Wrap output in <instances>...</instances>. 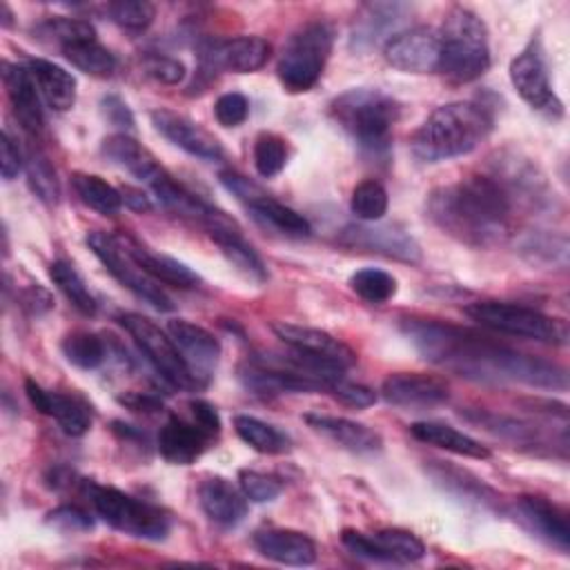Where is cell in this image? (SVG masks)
Instances as JSON below:
<instances>
[{
    "mask_svg": "<svg viewBox=\"0 0 570 570\" xmlns=\"http://www.w3.org/2000/svg\"><path fill=\"white\" fill-rule=\"evenodd\" d=\"M87 245L94 252V256L105 265V269L129 292H134L140 301L147 305L156 307L158 312H171L174 303L167 296V292L151 278L147 276L134 258L127 254L118 236L105 234V232H89L87 234Z\"/></svg>",
    "mask_w": 570,
    "mask_h": 570,
    "instance_id": "cell-10",
    "label": "cell"
},
{
    "mask_svg": "<svg viewBox=\"0 0 570 570\" xmlns=\"http://www.w3.org/2000/svg\"><path fill=\"white\" fill-rule=\"evenodd\" d=\"M40 36H49L60 49L82 40H96V29L80 18H53L38 27Z\"/></svg>",
    "mask_w": 570,
    "mask_h": 570,
    "instance_id": "cell-45",
    "label": "cell"
},
{
    "mask_svg": "<svg viewBox=\"0 0 570 570\" xmlns=\"http://www.w3.org/2000/svg\"><path fill=\"white\" fill-rule=\"evenodd\" d=\"M120 325L129 332L138 350L151 363V367L163 376L165 383L178 390H196L200 387L198 379L194 376L189 363L185 361L183 352L174 343L169 334H165L154 321L142 314L125 312L118 316Z\"/></svg>",
    "mask_w": 570,
    "mask_h": 570,
    "instance_id": "cell-9",
    "label": "cell"
},
{
    "mask_svg": "<svg viewBox=\"0 0 570 570\" xmlns=\"http://www.w3.org/2000/svg\"><path fill=\"white\" fill-rule=\"evenodd\" d=\"M0 167H2L4 180H13L24 167V156L20 151V145L13 140V136L7 129L2 131V140H0Z\"/></svg>",
    "mask_w": 570,
    "mask_h": 570,
    "instance_id": "cell-53",
    "label": "cell"
},
{
    "mask_svg": "<svg viewBox=\"0 0 570 570\" xmlns=\"http://www.w3.org/2000/svg\"><path fill=\"white\" fill-rule=\"evenodd\" d=\"M305 423L316 432L332 439L347 452L354 454H374L381 450L383 439L372 428L356 423L345 416H330V414H305Z\"/></svg>",
    "mask_w": 570,
    "mask_h": 570,
    "instance_id": "cell-27",
    "label": "cell"
},
{
    "mask_svg": "<svg viewBox=\"0 0 570 570\" xmlns=\"http://www.w3.org/2000/svg\"><path fill=\"white\" fill-rule=\"evenodd\" d=\"M22 305L31 312V314H40V312H47L53 307V301L49 296L47 289L38 287V285H31L22 292Z\"/></svg>",
    "mask_w": 570,
    "mask_h": 570,
    "instance_id": "cell-55",
    "label": "cell"
},
{
    "mask_svg": "<svg viewBox=\"0 0 570 570\" xmlns=\"http://www.w3.org/2000/svg\"><path fill=\"white\" fill-rule=\"evenodd\" d=\"M212 441L194 421H185L171 414L158 432V452L167 463L189 465L194 463Z\"/></svg>",
    "mask_w": 570,
    "mask_h": 570,
    "instance_id": "cell-24",
    "label": "cell"
},
{
    "mask_svg": "<svg viewBox=\"0 0 570 570\" xmlns=\"http://www.w3.org/2000/svg\"><path fill=\"white\" fill-rule=\"evenodd\" d=\"M120 194H122V205H127L136 212H149L151 209V200L145 191L134 189V187H122Z\"/></svg>",
    "mask_w": 570,
    "mask_h": 570,
    "instance_id": "cell-57",
    "label": "cell"
},
{
    "mask_svg": "<svg viewBox=\"0 0 570 570\" xmlns=\"http://www.w3.org/2000/svg\"><path fill=\"white\" fill-rule=\"evenodd\" d=\"M254 548L265 559L283 566H312L316 561L314 541L298 530H285V528L261 530L254 537Z\"/></svg>",
    "mask_w": 570,
    "mask_h": 570,
    "instance_id": "cell-26",
    "label": "cell"
},
{
    "mask_svg": "<svg viewBox=\"0 0 570 570\" xmlns=\"http://www.w3.org/2000/svg\"><path fill=\"white\" fill-rule=\"evenodd\" d=\"M109 18L129 31L147 29L156 18V7L147 0H116L107 4Z\"/></svg>",
    "mask_w": 570,
    "mask_h": 570,
    "instance_id": "cell-44",
    "label": "cell"
},
{
    "mask_svg": "<svg viewBox=\"0 0 570 570\" xmlns=\"http://www.w3.org/2000/svg\"><path fill=\"white\" fill-rule=\"evenodd\" d=\"M234 430L252 450L261 454H283L289 450V439L278 428L256 416H249V414L234 416Z\"/></svg>",
    "mask_w": 570,
    "mask_h": 570,
    "instance_id": "cell-34",
    "label": "cell"
},
{
    "mask_svg": "<svg viewBox=\"0 0 570 570\" xmlns=\"http://www.w3.org/2000/svg\"><path fill=\"white\" fill-rule=\"evenodd\" d=\"M49 276L53 281V285L67 296V301L85 316H94L96 314V298L89 292V287L85 285L82 276L76 272V267L67 261H53L49 265Z\"/></svg>",
    "mask_w": 570,
    "mask_h": 570,
    "instance_id": "cell-37",
    "label": "cell"
},
{
    "mask_svg": "<svg viewBox=\"0 0 570 570\" xmlns=\"http://www.w3.org/2000/svg\"><path fill=\"white\" fill-rule=\"evenodd\" d=\"M2 27H11V11H9V7L2 2Z\"/></svg>",
    "mask_w": 570,
    "mask_h": 570,
    "instance_id": "cell-58",
    "label": "cell"
},
{
    "mask_svg": "<svg viewBox=\"0 0 570 570\" xmlns=\"http://www.w3.org/2000/svg\"><path fill=\"white\" fill-rule=\"evenodd\" d=\"M214 116L223 127H238L249 116V100L238 91H227L216 98Z\"/></svg>",
    "mask_w": 570,
    "mask_h": 570,
    "instance_id": "cell-48",
    "label": "cell"
},
{
    "mask_svg": "<svg viewBox=\"0 0 570 570\" xmlns=\"http://www.w3.org/2000/svg\"><path fill=\"white\" fill-rule=\"evenodd\" d=\"M407 7L401 2H372L365 4L354 18L352 27V45L356 47H370L379 42L381 36H385L394 24L401 22Z\"/></svg>",
    "mask_w": 570,
    "mask_h": 570,
    "instance_id": "cell-33",
    "label": "cell"
},
{
    "mask_svg": "<svg viewBox=\"0 0 570 570\" xmlns=\"http://www.w3.org/2000/svg\"><path fill=\"white\" fill-rule=\"evenodd\" d=\"M38 91L42 94L45 102L53 111H69L76 102V78L62 69L60 65L45 60V58H31L27 65Z\"/></svg>",
    "mask_w": 570,
    "mask_h": 570,
    "instance_id": "cell-30",
    "label": "cell"
},
{
    "mask_svg": "<svg viewBox=\"0 0 570 570\" xmlns=\"http://www.w3.org/2000/svg\"><path fill=\"white\" fill-rule=\"evenodd\" d=\"M512 517L519 521L530 534L568 554L570 550V525L566 512H561L554 503L543 497L525 494L519 497L512 505Z\"/></svg>",
    "mask_w": 570,
    "mask_h": 570,
    "instance_id": "cell-15",
    "label": "cell"
},
{
    "mask_svg": "<svg viewBox=\"0 0 570 570\" xmlns=\"http://www.w3.org/2000/svg\"><path fill=\"white\" fill-rule=\"evenodd\" d=\"M60 347L65 358L80 370H96L107 358V347L102 338L94 332H82V330L71 332L62 338Z\"/></svg>",
    "mask_w": 570,
    "mask_h": 570,
    "instance_id": "cell-38",
    "label": "cell"
},
{
    "mask_svg": "<svg viewBox=\"0 0 570 570\" xmlns=\"http://www.w3.org/2000/svg\"><path fill=\"white\" fill-rule=\"evenodd\" d=\"M465 314L479 325L503 332V334L523 336V338L552 343V345L568 343V325L563 318L548 316L525 305L503 303V301H476L465 305Z\"/></svg>",
    "mask_w": 570,
    "mask_h": 570,
    "instance_id": "cell-8",
    "label": "cell"
},
{
    "mask_svg": "<svg viewBox=\"0 0 570 570\" xmlns=\"http://www.w3.org/2000/svg\"><path fill=\"white\" fill-rule=\"evenodd\" d=\"M24 167H27V180L31 191L45 203V205H56L60 196V185L56 178V169L51 167L49 158L40 149H29L24 156Z\"/></svg>",
    "mask_w": 570,
    "mask_h": 570,
    "instance_id": "cell-39",
    "label": "cell"
},
{
    "mask_svg": "<svg viewBox=\"0 0 570 570\" xmlns=\"http://www.w3.org/2000/svg\"><path fill=\"white\" fill-rule=\"evenodd\" d=\"M350 287L363 301L379 305L390 301L396 294V278L385 269L365 267L350 276Z\"/></svg>",
    "mask_w": 570,
    "mask_h": 570,
    "instance_id": "cell-42",
    "label": "cell"
},
{
    "mask_svg": "<svg viewBox=\"0 0 570 570\" xmlns=\"http://www.w3.org/2000/svg\"><path fill=\"white\" fill-rule=\"evenodd\" d=\"M272 332L285 343L289 345V350L309 354V356H318V358H327L334 361L338 365H343L345 370L350 365L356 363V352L345 345L343 341L334 338L330 332L318 330V327H307V325H298V323H285V321H274L272 323Z\"/></svg>",
    "mask_w": 570,
    "mask_h": 570,
    "instance_id": "cell-19",
    "label": "cell"
},
{
    "mask_svg": "<svg viewBox=\"0 0 570 570\" xmlns=\"http://www.w3.org/2000/svg\"><path fill=\"white\" fill-rule=\"evenodd\" d=\"M240 383L258 396H276V394H289V392H318L323 390L321 383L301 376L292 370L278 367L274 363L254 358L252 363H245L238 367Z\"/></svg>",
    "mask_w": 570,
    "mask_h": 570,
    "instance_id": "cell-21",
    "label": "cell"
},
{
    "mask_svg": "<svg viewBox=\"0 0 570 570\" xmlns=\"http://www.w3.org/2000/svg\"><path fill=\"white\" fill-rule=\"evenodd\" d=\"M24 392H27L31 405L38 412L53 416L65 434L82 436L91 428V414L80 399L60 394V392H49V390L40 387L33 379L24 381Z\"/></svg>",
    "mask_w": 570,
    "mask_h": 570,
    "instance_id": "cell-22",
    "label": "cell"
},
{
    "mask_svg": "<svg viewBox=\"0 0 570 570\" xmlns=\"http://www.w3.org/2000/svg\"><path fill=\"white\" fill-rule=\"evenodd\" d=\"M151 125L160 136H165L169 142L187 151L189 156L203 158V160H220L223 147L220 142L200 125H196L191 118L176 114L171 109H154Z\"/></svg>",
    "mask_w": 570,
    "mask_h": 570,
    "instance_id": "cell-18",
    "label": "cell"
},
{
    "mask_svg": "<svg viewBox=\"0 0 570 570\" xmlns=\"http://www.w3.org/2000/svg\"><path fill=\"white\" fill-rule=\"evenodd\" d=\"M167 332L174 338V343L178 345V350L183 352V356L189 363L198 383L205 385L209 381L212 370L216 367V361L220 354V345H218L216 336L209 330H205L196 323H189L185 318L169 321Z\"/></svg>",
    "mask_w": 570,
    "mask_h": 570,
    "instance_id": "cell-20",
    "label": "cell"
},
{
    "mask_svg": "<svg viewBox=\"0 0 570 570\" xmlns=\"http://www.w3.org/2000/svg\"><path fill=\"white\" fill-rule=\"evenodd\" d=\"M62 56L73 65L78 67L80 71L89 73V76H98V78H107L114 73L116 69V56L102 47L96 40H82V42H73V45H67L60 49Z\"/></svg>",
    "mask_w": 570,
    "mask_h": 570,
    "instance_id": "cell-36",
    "label": "cell"
},
{
    "mask_svg": "<svg viewBox=\"0 0 570 570\" xmlns=\"http://www.w3.org/2000/svg\"><path fill=\"white\" fill-rule=\"evenodd\" d=\"M85 492L96 510V514L111 525L114 530L147 539V541H163L171 530V519L156 505L140 501L131 494H125L111 485L85 483Z\"/></svg>",
    "mask_w": 570,
    "mask_h": 570,
    "instance_id": "cell-7",
    "label": "cell"
},
{
    "mask_svg": "<svg viewBox=\"0 0 570 570\" xmlns=\"http://www.w3.org/2000/svg\"><path fill=\"white\" fill-rule=\"evenodd\" d=\"M330 111L361 149L381 154L390 147L392 129L401 116V105L381 89L358 87L336 96Z\"/></svg>",
    "mask_w": 570,
    "mask_h": 570,
    "instance_id": "cell-4",
    "label": "cell"
},
{
    "mask_svg": "<svg viewBox=\"0 0 570 570\" xmlns=\"http://www.w3.org/2000/svg\"><path fill=\"white\" fill-rule=\"evenodd\" d=\"M218 178H220L223 187L227 191H232L238 200H243L245 207L254 214V218L261 220L263 225H269L272 229H276L285 236H292V238H307L312 234V225L303 214H298L296 209L276 200L274 196L265 194L249 178H245L236 171H220Z\"/></svg>",
    "mask_w": 570,
    "mask_h": 570,
    "instance_id": "cell-11",
    "label": "cell"
},
{
    "mask_svg": "<svg viewBox=\"0 0 570 570\" xmlns=\"http://www.w3.org/2000/svg\"><path fill=\"white\" fill-rule=\"evenodd\" d=\"M341 541L358 559L374 561V563H392L387 552L374 541L372 534H363V532H356V530H343Z\"/></svg>",
    "mask_w": 570,
    "mask_h": 570,
    "instance_id": "cell-49",
    "label": "cell"
},
{
    "mask_svg": "<svg viewBox=\"0 0 570 570\" xmlns=\"http://www.w3.org/2000/svg\"><path fill=\"white\" fill-rule=\"evenodd\" d=\"M327 392H332L341 403H345L350 407H356V410L370 407L379 399V394L372 387L361 385V383H352V381H345V379H338V381L330 383Z\"/></svg>",
    "mask_w": 570,
    "mask_h": 570,
    "instance_id": "cell-51",
    "label": "cell"
},
{
    "mask_svg": "<svg viewBox=\"0 0 570 570\" xmlns=\"http://www.w3.org/2000/svg\"><path fill=\"white\" fill-rule=\"evenodd\" d=\"M212 240L218 245L220 254L232 263V267H236L245 278L254 281V283H265L267 281V269L265 263L261 261V256L254 252V247L243 238L240 229L236 227V223H227L214 229H207Z\"/></svg>",
    "mask_w": 570,
    "mask_h": 570,
    "instance_id": "cell-31",
    "label": "cell"
},
{
    "mask_svg": "<svg viewBox=\"0 0 570 570\" xmlns=\"http://www.w3.org/2000/svg\"><path fill=\"white\" fill-rule=\"evenodd\" d=\"M238 488L243 490L247 501H254V503L274 501L283 490V485L276 476L263 474L258 470H247V468H243L238 472Z\"/></svg>",
    "mask_w": 570,
    "mask_h": 570,
    "instance_id": "cell-46",
    "label": "cell"
},
{
    "mask_svg": "<svg viewBox=\"0 0 570 570\" xmlns=\"http://www.w3.org/2000/svg\"><path fill=\"white\" fill-rule=\"evenodd\" d=\"M383 56L399 71L434 73L441 62L439 31L423 24L396 31L385 40Z\"/></svg>",
    "mask_w": 570,
    "mask_h": 570,
    "instance_id": "cell-12",
    "label": "cell"
},
{
    "mask_svg": "<svg viewBox=\"0 0 570 570\" xmlns=\"http://www.w3.org/2000/svg\"><path fill=\"white\" fill-rule=\"evenodd\" d=\"M73 189L78 194V198L94 212L102 214V216H111L122 207V194L120 189H116L114 185H109L107 180H102L96 174H73L71 176Z\"/></svg>",
    "mask_w": 570,
    "mask_h": 570,
    "instance_id": "cell-35",
    "label": "cell"
},
{
    "mask_svg": "<svg viewBox=\"0 0 570 570\" xmlns=\"http://www.w3.org/2000/svg\"><path fill=\"white\" fill-rule=\"evenodd\" d=\"M350 209L363 223L381 220L385 216V212H387V191H385V187L379 180H374V178L361 180L352 189Z\"/></svg>",
    "mask_w": 570,
    "mask_h": 570,
    "instance_id": "cell-40",
    "label": "cell"
},
{
    "mask_svg": "<svg viewBox=\"0 0 570 570\" xmlns=\"http://www.w3.org/2000/svg\"><path fill=\"white\" fill-rule=\"evenodd\" d=\"M118 401L122 405H127L129 410H134V412H158V410H163V403L156 396H151V394L129 392V394L118 396Z\"/></svg>",
    "mask_w": 570,
    "mask_h": 570,
    "instance_id": "cell-56",
    "label": "cell"
},
{
    "mask_svg": "<svg viewBox=\"0 0 570 570\" xmlns=\"http://www.w3.org/2000/svg\"><path fill=\"white\" fill-rule=\"evenodd\" d=\"M100 111H102V116H105V120H107L109 125H114V127L120 129V134L134 131V125H136L134 114H131V109L127 107V102H125L120 96H116V94L105 96V98L100 100Z\"/></svg>",
    "mask_w": 570,
    "mask_h": 570,
    "instance_id": "cell-52",
    "label": "cell"
},
{
    "mask_svg": "<svg viewBox=\"0 0 570 570\" xmlns=\"http://www.w3.org/2000/svg\"><path fill=\"white\" fill-rule=\"evenodd\" d=\"M45 521H47V525L56 528L58 532H67V534L89 532L94 528L91 514L78 505H58L51 512H47Z\"/></svg>",
    "mask_w": 570,
    "mask_h": 570,
    "instance_id": "cell-47",
    "label": "cell"
},
{
    "mask_svg": "<svg viewBox=\"0 0 570 570\" xmlns=\"http://www.w3.org/2000/svg\"><path fill=\"white\" fill-rule=\"evenodd\" d=\"M514 191L499 174H472L428 196V216L454 240L497 247L512 236Z\"/></svg>",
    "mask_w": 570,
    "mask_h": 570,
    "instance_id": "cell-2",
    "label": "cell"
},
{
    "mask_svg": "<svg viewBox=\"0 0 570 570\" xmlns=\"http://www.w3.org/2000/svg\"><path fill=\"white\" fill-rule=\"evenodd\" d=\"M102 154L118 167L127 169L131 176H136L147 187L156 183L165 169L156 163V158L129 134H111L102 140Z\"/></svg>",
    "mask_w": 570,
    "mask_h": 570,
    "instance_id": "cell-29",
    "label": "cell"
},
{
    "mask_svg": "<svg viewBox=\"0 0 570 570\" xmlns=\"http://www.w3.org/2000/svg\"><path fill=\"white\" fill-rule=\"evenodd\" d=\"M272 53V47L261 36H238L229 40H214L200 51L203 71L252 73L261 69Z\"/></svg>",
    "mask_w": 570,
    "mask_h": 570,
    "instance_id": "cell-14",
    "label": "cell"
},
{
    "mask_svg": "<svg viewBox=\"0 0 570 570\" xmlns=\"http://www.w3.org/2000/svg\"><path fill=\"white\" fill-rule=\"evenodd\" d=\"M203 512L220 528L238 525L247 514V497L223 476H209L198 488Z\"/></svg>",
    "mask_w": 570,
    "mask_h": 570,
    "instance_id": "cell-25",
    "label": "cell"
},
{
    "mask_svg": "<svg viewBox=\"0 0 570 570\" xmlns=\"http://www.w3.org/2000/svg\"><path fill=\"white\" fill-rule=\"evenodd\" d=\"M285 163H287V142L272 131L258 134L254 140V167L258 176L272 178L281 174Z\"/></svg>",
    "mask_w": 570,
    "mask_h": 570,
    "instance_id": "cell-43",
    "label": "cell"
},
{
    "mask_svg": "<svg viewBox=\"0 0 570 570\" xmlns=\"http://www.w3.org/2000/svg\"><path fill=\"white\" fill-rule=\"evenodd\" d=\"M381 396L396 407L428 410L441 405L450 399L448 383L419 372H396L390 374L381 385Z\"/></svg>",
    "mask_w": 570,
    "mask_h": 570,
    "instance_id": "cell-17",
    "label": "cell"
},
{
    "mask_svg": "<svg viewBox=\"0 0 570 570\" xmlns=\"http://www.w3.org/2000/svg\"><path fill=\"white\" fill-rule=\"evenodd\" d=\"M372 537L387 552L392 563H412L425 557V543L410 530L385 528Z\"/></svg>",
    "mask_w": 570,
    "mask_h": 570,
    "instance_id": "cell-41",
    "label": "cell"
},
{
    "mask_svg": "<svg viewBox=\"0 0 570 570\" xmlns=\"http://www.w3.org/2000/svg\"><path fill=\"white\" fill-rule=\"evenodd\" d=\"M2 80H4L7 96H9V102L13 107V114L20 122V127L29 136H38L45 127V114H42L38 87H36L29 69L22 67V65L4 62L2 65Z\"/></svg>",
    "mask_w": 570,
    "mask_h": 570,
    "instance_id": "cell-23",
    "label": "cell"
},
{
    "mask_svg": "<svg viewBox=\"0 0 570 570\" xmlns=\"http://www.w3.org/2000/svg\"><path fill=\"white\" fill-rule=\"evenodd\" d=\"M401 332L425 361L465 379L510 381L548 390L568 387L563 367L521 354L470 330L439 321L403 318Z\"/></svg>",
    "mask_w": 570,
    "mask_h": 570,
    "instance_id": "cell-1",
    "label": "cell"
},
{
    "mask_svg": "<svg viewBox=\"0 0 570 570\" xmlns=\"http://www.w3.org/2000/svg\"><path fill=\"white\" fill-rule=\"evenodd\" d=\"M122 247L127 249V254L134 258V263L147 274L151 276L156 283H165V285H174V287H196L200 283L198 274L194 269H189L185 263L167 256V254H158L151 252L147 247H142L140 243H136L134 238H120Z\"/></svg>",
    "mask_w": 570,
    "mask_h": 570,
    "instance_id": "cell-28",
    "label": "cell"
},
{
    "mask_svg": "<svg viewBox=\"0 0 570 570\" xmlns=\"http://www.w3.org/2000/svg\"><path fill=\"white\" fill-rule=\"evenodd\" d=\"M142 69L147 76H151L158 82L165 85H178L185 78V65L178 58L163 56V53H151L142 60Z\"/></svg>",
    "mask_w": 570,
    "mask_h": 570,
    "instance_id": "cell-50",
    "label": "cell"
},
{
    "mask_svg": "<svg viewBox=\"0 0 570 570\" xmlns=\"http://www.w3.org/2000/svg\"><path fill=\"white\" fill-rule=\"evenodd\" d=\"M439 71L454 82H472L490 67L485 22L465 7H452L439 29Z\"/></svg>",
    "mask_w": 570,
    "mask_h": 570,
    "instance_id": "cell-5",
    "label": "cell"
},
{
    "mask_svg": "<svg viewBox=\"0 0 570 570\" xmlns=\"http://www.w3.org/2000/svg\"><path fill=\"white\" fill-rule=\"evenodd\" d=\"M410 434L428 445L441 448L452 454L470 456V459H490V450L481 445V441L472 439L470 434L439 421H416L410 425Z\"/></svg>",
    "mask_w": 570,
    "mask_h": 570,
    "instance_id": "cell-32",
    "label": "cell"
},
{
    "mask_svg": "<svg viewBox=\"0 0 570 570\" xmlns=\"http://www.w3.org/2000/svg\"><path fill=\"white\" fill-rule=\"evenodd\" d=\"M332 45L334 31L325 20H309L301 24L283 45L276 62V73L285 91H309L327 65Z\"/></svg>",
    "mask_w": 570,
    "mask_h": 570,
    "instance_id": "cell-6",
    "label": "cell"
},
{
    "mask_svg": "<svg viewBox=\"0 0 570 570\" xmlns=\"http://www.w3.org/2000/svg\"><path fill=\"white\" fill-rule=\"evenodd\" d=\"M510 82L517 94L537 111L550 116L552 120L563 116V102L554 94L548 76V67L539 49L528 47L510 62Z\"/></svg>",
    "mask_w": 570,
    "mask_h": 570,
    "instance_id": "cell-13",
    "label": "cell"
},
{
    "mask_svg": "<svg viewBox=\"0 0 570 570\" xmlns=\"http://www.w3.org/2000/svg\"><path fill=\"white\" fill-rule=\"evenodd\" d=\"M187 407H189L191 421H194L205 434H209V436L214 439V436L220 432V416H218L216 407H214L209 401H205V399H191V401L187 403Z\"/></svg>",
    "mask_w": 570,
    "mask_h": 570,
    "instance_id": "cell-54",
    "label": "cell"
},
{
    "mask_svg": "<svg viewBox=\"0 0 570 570\" xmlns=\"http://www.w3.org/2000/svg\"><path fill=\"white\" fill-rule=\"evenodd\" d=\"M341 243L356 249L376 252L403 263L421 261L419 243L396 225H350L343 229Z\"/></svg>",
    "mask_w": 570,
    "mask_h": 570,
    "instance_id": "cell-16",
    "label": "cell"
},
{
    "mask_svg": "<svg viewBox=\"0 0 570 570\" xmlns=\"http://www.w3.org/2000/svg\"><path fill=\"white\" fill-rule=\"evenodd\" d=\"M494 118L485 105L456 100L436 107L412 136V151L439 163L474 151L492 131Z\"/></svg>",
    "mask_w": 570,
    "mask_h": 570,
    "instance_id": "cell-3",
    "label": "cell"
}]
</instances>
